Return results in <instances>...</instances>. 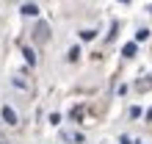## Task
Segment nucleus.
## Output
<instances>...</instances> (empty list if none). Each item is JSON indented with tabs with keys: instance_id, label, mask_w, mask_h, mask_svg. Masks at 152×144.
<instances>
[{
	"instance_id": "obj_1",
	"label": "nucleus",
	"mask_w": 152,
	"mask_h": 144,
	"mask_svg": "<svg viewBox=\"0 0 152 144\" xmlns=\"http://www.w3.org/2000/svg\"><path fill=\"white\" fill-rule=\"evenodd\" d=\"M0 116H3V122L11 125V128H14V125H20V116H17V111H14L11 105H3V108H0Z\"/></svg>"
},
{
	"instance_id": "obj_2",
	"label": "nucleus",
	"mask_w": 152,
	"mask_h": 144,
	"mask_svg": "<svg viewBox=\"0 0 152 144\" xmlns=\"http://www.w3.org/2000/svg\"><path fill=\"white\" fill-rule=\"evenodd\" d=\"M61 139H64V141H75V144H83L86 141V136L80 130H64V133H61Z\"/></svg>"
},
{
	"instance_id": "obj_3",
	"label": "nucleus",
	"mask_w": 152,
	"mask_h": 144,
	"mask_svg": "<svg viewBox=\"0 0 152 144\" xmlns=\"http://www.w3.org/2000/svg\"><path fill=\"white\" fill-rule=\"evenodd\" d=\"M20 11H22V17H39V6L36 3H25Z\"/></svg>"
},
{
	"instance_id": "obj_4",
	"label": "nucleus",
	"mask_w": 152,
	"mask_h": 144,
	"mask_svg": "<svg viewBox=\"0 0 152 144\" xmlns=\"http://www.w3.org/2000/svg\"><path fill=\"white\" fill-rule=\"evenodd\" d=\"M136 50H138V42H127V44L122 47V56H124V58H133V56H136Z\"/></svg>"
},
{
	"instance_id": "obj_5",
	"label": "nucleus",
	"mask_w": 152,
	"mask_h": 144,
	"mask_svg": "<svg viewBox=\"0 0 152 144\" xmlns=\"http://www.w3.org/2000/svg\"><path fill=\"white\" fill-rule=\"evenodd\" d=\"M22 56H25V61H28L31 67H36V50L33 47H22Z\"/></svg>"
},
{
	"instance_id": "obj_6",
	"label": "nucleus",
	"mask_w": 152,
	"mask_h": 144,
	"mask_svg": "<svg viewBox=\"0 0 152 144\" xmlns=\"http://www.w3.org/2000/svg\"><path fill=\"white\" fill-rule=\"evenodd\" d=\"M149 39V28H138L136 31V42H147Z\"/></svg>"
},
{
	"instance_id": "obj_7",
	"label": "nucleus",
	"mask_w": 152,
	"mask_h": 144,
	"mask_svg": "<svg viewBox=\"0 0 152 144\" xmlns=\"http://www.w3.org/2000/svg\"><path fill=\"white\" fill-rule=\"evenodd\" d=\"M94 36H97V31H91V28H86V31H80V39H83V42H91Z\"/></svg>"
},
{
	"instance_id": "obj_8",
	"label": "nucleus",
	"mask_w": 152,
	"mask_h": 144,
	"mask_svg": "<svg viewBox=\"0 0 152 144\" xmlns=\"http://www.w3.org/2000/svg\"><path fill=\"white\" fill-rule=\"evenodd\" d=\"M66 58H69V61H77V58H80V47H69Z\"/></svg>"
},
{
	"instance_id": "obj_9",
	"label": "nucleus",
	"mask_w": 152,
	"mask_h": 144,
	"mask_svg": "<svg viewBox=\"0 0 152 144\" xmlns=\"http://www.w3.org/2000/svg\"><path fill=\"white\" fill-rule=\"evenodd\" d=\"M50 125H53V128H58V125H61V114L53 111V114H50Z\"/></svg>"
},
{
	"instance_id": "obj_10",
	"label": "nucleus",
	"mask_w": 152,
	"mask_h": 144,
	"mask_svg": "<svg viewBox=\"0 0 152 144\" xmlns=\"http://www.w3.org/2000/svg\"><path fill=\"white\" fill-rule=\"evenodd\" d=\"M119 144H133V141H130V136H122V139H119Z\"/></svg>"
},
{
	"instance_id": "obj_11",
	"label": "nucleus",
	"mask_w": 152,
	"mask_h": 144,
	"mask_svg": "<svg viewBox=\"0 0 152 144\" xmlns=\"http://www.w3.org/2000/svg\"><path fill=\"white\" fill-rule=\"evenodd\" d=\"M122 3H130V0H122Z\"/></svg>"
}]
</instances>
